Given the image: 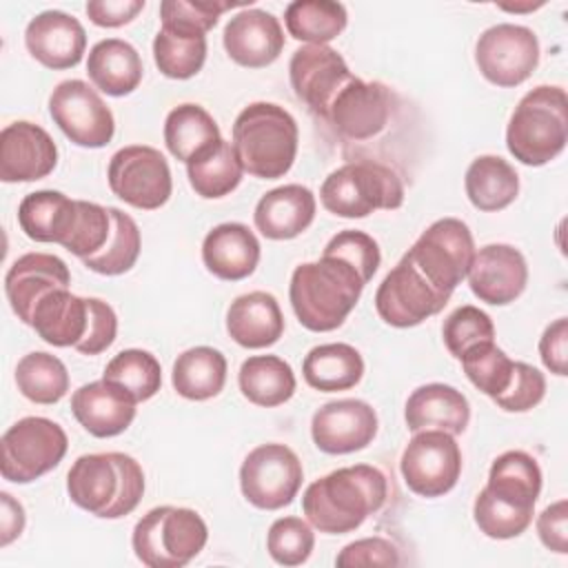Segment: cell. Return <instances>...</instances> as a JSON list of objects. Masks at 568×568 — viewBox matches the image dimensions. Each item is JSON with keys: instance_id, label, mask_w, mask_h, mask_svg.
<instances>
[{"instance_id": "obj_32", "label": "cell", "mask_w": 568, "mask_h": 568, "mask_svg": "<svg viewBox=\"0 0 568 568\" xmlns=\"http://www.w3.org/2000/svg\"><path fill=\"white\" fill-rule=\"evenodd\" d=\"M484 488L499 501L535 513L541 493V468L532 455L524 450H506L493 462Z\"/></svg>"}, {"instance_id": "obj_24", "label": "cell", "mask_w": 568, "mask_h": 568, "mask_svg": "<svg viewBox=\"0 0 568 568\" xmlns=\"http://www.w3.org/2000/svg\"><path fill=\"white\" fill-rule=\"evenodd\" d=\"M69 266L51 253H27L4 275V293L11 311L24 324H31V313L42 295L55 288H69Z\"/></svg>"}, {"instance_id": "obj_3", "label": "cell", "mask_w": 568, "mask_h": 568, "mask_svg": "<svg viewBox=\"0 0 568 568\" xmlns=\"http://www.w3.org/2000/svg\"><path fill=\"white\" fill-rule=\"evenodd\" d=\"M71 501L102 519L133 513L144 495L142 466L126 453L80 455L67 473Z\"/></svg>"}, {"instance_id": "obj_34", "label": "cell", "mask_w": 568, "mask_h": 568, "mask_svg": "<svg viewBox=\"0 0 568 568\" xmlns=\"http://www.w3.org/2000/svg\"><path fill=\"white\" fill-rule=\"evenodd\" d=\"M466 195L477 211L495 213L510 206L519 193V175L499 155H479L470 162L464 178Z\"/></svg>"}, {"instance_id": "obj_40", "label": "cell", "mask_w": 568, "mask_h": 568, "mask_svg": "<svg viewBox=\"0 0 568 568\" xmlns=\"http://www.w3.org/2000/svg\"><path fill=\"white\" fill-rule=\"evenodd\" d=\"M18 390L33 404H55L69 390V371L51 353H27L16 366Z\"/></svg>"}, {"instance_id": "obj_41", "label": "cell", "mask_w": 568, "mask_h": 568, "mask_svg": "<svg viewBox=\"0 0 568 568\" xmlns=\"http://www.w3.org/2000/svg\"><path fill=\"white\" fill-rule=\"evenodd\" d=\"M109 215H111V233L106 244L98 253L84 257L82 264L89 271L100 275H122L138 262L142 237L135 220L129 213L115 206H109Z\"/></svg>"}, {"instance_id": "obj_9", "label": "cell", "mask_w": 568, "mask_h": 568, "mask_svg": "<svg viewBox=\"0 0 568 568\" xmlns=\"http://www.w3.org/2000/svg\"><path fill=\"white\" fill-rule=\"evenodd\" d=\"M0 448L2 477L13 484H31L62 462L69 439L53 419L22 417L4 430Z\"/></svg>"}, {"instance_id": "obj_38", "label": "cell", "mask_w": 568, "mask_h": 568, "mask_svg": "<svg viewBox=\"0 0 568 568\" xmlns=\"http://www.w3.org/2000/svg\"><path fill=\"white\" fill-rule=\"evenodd\" d=\"M242 164L231 142L224 138L186 164L191 189L204 200H217L237 189L242 182Z\"/></svg>"}, {"instance_id": "obj_29", "label": "cell", "mask_w": 568, "mask_h": 568, "mask_svg": "<svg viewBox=\"0 0 568 568\" xmlns=\"http://www.w3.org/2000/svg\"><path fill=\"white\" fill-rule=\"evenodd\" d=\"M226 331L231 339L244 348H266L282 337L284 315L271 293L251 291L231 302Z\"/></svg>"}, {"instance_id": "obj_44", "label": "cell", "mask_w": 568, "mask_h": 568, "mask_svg": "<svg viewBox=\"0 0 568 568\" xmlns=\"http://www.w3.org/2000/svg\"><path fill=\"white\" fill-rule=\"evenodd\" d=\"M470 384L488 397L501 395L513 377L515 362L493 342H479L459 357Z\"/></svg>"}, {"instance_id": "obj_22", "label": "cell", "mask_w": 568, "mask_h": 568, "mask_svg": "<svg viewBox=\"0 0 568 568\" xmlns=\"http://www.w3.org/2000/svg\"><path fill=\"white\" fill-rule=\"evenodd\" d=\"M229 58L246 69L273 64L284 49L280 20L264 9H244L235 13L222 33Z\"/></svg>"}, {"instance_id": "obj_49", "label": "cell", "mask_w": 568, "mask_h": 568, "mask_svg": "<svg viewBox=\"0 0 568 568\" xmlns=\"http://www.w3.org/2000/svg\"><path fill=\"white\" fill-rule=\"evenodd\" d=\"M322 255H335V257L348 262L359 273L364 284H368L373 280V275L377 273L379 262H382L377 242L368 233L355 231V229H346V231H339L337 235H333L328 240V244L324 246Z\"/></svg>"}, {"instance_id": "obj_53", "label": "cell", "mask_w": 568, "mask_h": 568, "mask_svg": "<svg viewBox=\"0 0 568 568\" xmlns=\"http://www.w3.org/2000/svg\"><path fill=\"white\" fill-rule=\"evenodd\" d=\"M399 550L395 544H390L384 537H364L357 541L346 544L339 555L335 557V564L339 568H357V566H397Z\"/></svg>"}, {"instance_id": "obj_55", "label": "cell", "mask_w": 568, "mask_h": 568, "mask_svg": "<svg viewBox=\"0 0 568 568\" xmlns=\"http://www.w3.org/2000/svg\"><path fill=\"white\" fill-rule=\"evenodd\" d=\"M539 357L544 366L564 377L568 375V320L557 317L552 324L546 326L539 339Z\"/></svg>"}, {"instance_id": "obj_13", "label": "cell", "mask_w": 568, "mask_h": 568, "mask_svg": "<svg viewBox=\"0 0 568 568\" xmlns=\"http://www.w3.org/2000/svg\"><path fill=\"white\" fill-rule=\"evenodd\" d=\"M475 64L490 84L519 87L539 64V40L528 27L493 24L475 44Z\"/></svg>"}, {"instance_id": "obj_4", "label": "cell", "mask_w": 568, "mask_h": 568, "mask_svg": "<svg viewBox=\"0 0 568 568\" xmlns=\"http://www.w3.org/2000/svg\"><path fill=\"white\" fill-rule=\"evenodd\" d=\"M297 122L280 104L253 102L233 122V149L242 169L262 180L284 178L297 155Z\"/></svg>"}, {"instance_id": "obj_45", "label": "cell", "mask_w": 568, "mask_h": 568, "mask_svg": "<svg viewBox=\"0 0 568 568\" xmlns=\"http://www.w3.org/2000/svg\"><path fill=\"white\" fill-rule=\"evenodd\" d=\"M233 7V2L215 0H164L160 4V20L162 29L186 36H206V31L217 24V18Z\"/></svg>"}, {"instance_id": "obj_1", "label": "cell", "mask_w": 568, "mask_h": 568, "mask_svg": "<svg viewBox=\"0 0 568 568\" xmlns=\"http://www.w3.org/2000/svg\"><path fill=\"white\" fill-rule=\"evenodd\" d=\"M388 495L386 475L368 464L337 468L302 495V510L313 528L326 535H344L359 528L377 513Z\"/></svg>"}, {"instance_id": "obj_5", "label": "cell", "mask_w": 568, "mask_h": 568, "mask_svg": "<svg viewBox=\"0 0 568 568\" xmlns=\"http://www.w3.org/2000/svg\"><path fill=\"white\" fill-rule=\"evenodd\" d=\"M568 140V100L555 84L530 89L515 106L506 126V146L526 166L555 160Z\"/></svg>"}, {"instance_id": "obj_56", "label": "cell", "mask_w": 568, "mask_h": 568, "mask_svg": "<svg viewBox=\"0 0 568 568\" xmlns=\"http://www.w3.org/2000/svg\"><path fill=\"white\" fill-rule=\"evenodd\" d=\"M144 9V0H89L87 16L93 24L115 29L129 24Z\"/></svg>"}, {"instance_id": "obj_57", "label": "cell", "mask_w": 568, "mask_h": 568, "mask_svg": "<svg viewBox=\"0 0 568 568\" xmlns=\"http://www.w3.org/2000/svg\"><path fill=\"white\" fill-rule=\"evenodd\" d=\"M2 519H0V546L7 548L24 530V508L9 493H0Z\"/></svg>"}, {"instance_id": "obj_15", "label": "cell", "mask_w": 568, "mask_h": 568, "mask_svg": "<svg viewBox=\"0 0 568 568\" xmlns=\"http://www.w3.org/2000/svg\"><path fill=\"white\" fill-rule=\"evenodd\" d=\"M450 297L442 295L430 282L402 255L395 268L382 280L375 293L377 315L395 328H410L437 315Z\"/></svg>"}, {"instance_id": "obj_7", "label": "cell", "mask_w": 568, "mask_h": 568, "mask_svg": "<svg viewBox=\"0 0 568 568\" xmlns=\"http://www.w3.org/2000/svg\"><path fill=\"white\" fill-rule=\"evenodd\" d=\"M322 206L337 217H366L373 211H395L404 204L399 175L379 162H348L324 180Z\"/></svg>"}, {"instance_id": "obj_12", "label": "cell", "mask_w": 568, "mask_h": 568, "mask_svg": "<svg viewBox=\"0 0 568 568\" xmlns=\"http://www.w3.org/2000/svg\"><path fill=\"white\" fill-rule=\"evenodd\" d=\"M109 189L129 206L155 211L173 191V178L164 155L146 144H131L113 153L106 171Z\"/></svg>"}, {"instance_id": "obj_47", "label": "cell", "mask_w": 568, "mask_h": 568, "mask_svg": "<svg viewBox=\"0 0 568 568\" xmlns=\"http://www.w3.org/2000/svg\"><path fill=\"white\" fill-rule=\"evenodd\" d=\"M315 546V535L311 524L302 517H280L271 524L266 535V550L273 561L282 566L304 564Z\"/></svg>"}, {"instance_id": "obj_14", "label": "cell", "mask_w": 568, "mask_h": 568, "mask_svg": "<svg viewBox=\"0 0 568 568\" xmlns=\"http://www.w3.org/2000/svg\"><path fill=\"white\" fill-rule=\"evenodd\" d=\"M49 113L78 146L102 149L115 133L111 109L84 80H64L49 95Z\"/></svg>"}, {"instance_id": "obj_20", "label": "cell", "mask_w": 568, "mask_h": 568, "mask_svg": "<svg viewBox=\"0 0 568 568\" xmlns=\"http://www.w3.org/2000/svg\"><path fill=\"white\" fill-rule=\"evenodd\" d=\"M58 146L53 138L33 122L18 120L0 133V180L36 182L53 173Z\"/></svg>"}, {"instance_id": "obj_11", "label": "cell", "mask_w": 568, "mask_h": 568, "mask_svg": "<svg viewBox=\"0 0 568 568\" xmlns=\"http://www.w3.org/2000/svg\"><path fill=\"white\" fill-rule=\"evenodd\" d=\"M399 470L410 493L428 499L442 497L462 475L459 444L446 430H417L402 453Z\"/></svg>"}, {"instance_id": "obj_30", "label": "cell", "mask_w": 568, "mask_h": 568, "mask_svg": "<svg viewBox=\"0 0 568 568\" xmlns=\"http://www.w3.org/2000/svg\"><path fill=\"white\" fill-rule=\"evenodd\" d=\"M89 80L106 95L122 98L142 82V58L133 44L120 38H106L91 47L87 58Z\"/></svg>"}, {"instance_id": "obj_39", "label": "cell", "mask_w": 568, "mask_h": 568, "mask_svg": "<svg viewBox=\"0 0 568 568\" xmlns=\"http://www.w3.org/2000/svg\"><path fill=\"white\" fill-rule=\"evenodd\" d=\"M284 22L295 40L308 44H326L346 29L348 13L342 2L295 0L286 7Z\"/></svg>"}, {"instance_id": "obj_48", "label": "cell", "mask_w": 568, "mask_h": 568, "mask_svg": "<svg viewBox=\"0 0 568 568\" xmlns=\"http://www.w3.org/2000/svg\"><path fill=\"white\" fill-rule=\"evenodd\" d=\"M442 337H444V346L448 348V353L459 359L464 355V351H468L470 346L479 344V342H493L495 339V324L490 320L488 313H484L481 308L466 304L455 308L442 326Z\"/></svg>"}, {"instance_id": "obj_35", "label": "cell", "mask_w": 568, "mask_h": 568, "mask_svg": "<svg viewBox=\"0 0 568 568\" xmlns=\"http://www.w3.org/2000/svg\"><path fill=\"white\" fill-rule=\"evenodd\" d=\"M220 140L217 122L200 104H180L171 109L164 120V144L169 153L184 164L215 146Z\"/></svg>"}, {"instance_id": "obj_10", "label": "cell", "mask_w": 568, "mask_h": 568, "mask_svg": "<svg viewBox=\"0 0 568 568\" xmlns=\"http://www.w3.org/2000/svg\"><path fill=\"white\" fill-rule=\"evenodd\" d=\"M302 479L304 468L295 450L275 442L253 448L240 466L242 495L260 510L288 506L302 488Z\"/></svg>"}, {"instance_id": "obj_27", "label": "cell", "mask_w": 568, "mask_h": 568, "mask_svg": "<svg viewBox=\"0 0 568 568\" xmlns=\"http://www.w3.org/2000/svg\"><path fill=\"white\" fill-rule=\"evenodd\" d=\"M404 419L413 433L437 428L450 435H462L470 422V404L455 386L433 382L408 395Z\"/></svg>"}, {"instance_id": "obj_8", "label": "cell", "mask_w": 568, "mask_h": 568, "mask_svg": "<svg viewBox=\"0 0 568 568\" xmlns=\"http://www.w3.org/2000/svg\"><path fill=\"white\" fill-rule=\"evenodd\" d=\"M475 255V240L466 222L457 217L435 220L404 253V257L437 288L450 297L466 277Z\"/></svg>"}, {"instance_id": "obj_42", "label": "cell", "mask_w": 568, "mask_h": 568, "mask_svg": "<svg viewBox=\"0 0 568 568\" xmlns=\"http://www.w3.org/2000/svg\"><path fill=\"white\" fill-rule=\"evenodd\" d=\"M153 60L166 78L189 80L197 75L206 60V36H186L160 29L153 38Z\"/></svg>"}, {"instance_id": "obj_36", "label": "cell", "mask_w": 568, "mask_h": 568, "mask_svg": "<svg viewBox=\"0 0 568 568\" xmlns=\"http://www.w3.org/2000/svg\"><path fill=\"white\" fill-rule=\"evenodd\" d=\"M226 357L213 346H193L173 362L171 382L178 395L204 402L222 393L226 384Z\"/></svg>"}, {"instance_id": "obj_18", "label": "cell", "mask_w": 568, "mask_h": 568, "mask_svg": "<svg viewBox=\"0 0 568 568\" xmlns=\"http://www.w3.org/2000/svg\"><path fill=\"white\" fill-rule=\"evenodd\" d=\"M393 95L382 82L351 78L328 106L326 120L348 140H368L377 135L390 118Z\"/></svg>"}, {"instance_id": "obj_33", "label": "cell", "mask_w": 568, "mask_h": 568, "mask_svg": "<svg viewBox=\"0 0 568 568\" xmlns=\"http://www.w3.org/2000/svg\"><path fill=\"white\" fill-rule=\"evenodd\" d=\"M302 375L306 384L320 393L348 390L359 384L364 375V359L351 344H320L306 353Z\"/></svg>"}, {"instance_id": "obj_23", "label": "cell", "mask_w": 568, "mask_h": 568, "mask_svg": "<svg viewBox=\"0 0 568 568\" xmlns=\"http://www.w3.org/2000/svg\"><path fill=\"white\" fill-rule=\"evenodd\" d=\"M135 397L120 384L98 379L80 386L71 395V413L93 437H115L135 419Z\"/></svg>"}, {"instance_id": "obj_46", "label": "cell", "mask_w": 568, "mask_h": 568, "mask_svg": "<svg viewBox=\"0 0 568 568\" xmlns=\"http://www.w3.org/2000/svg\"><path fill=\"white\" fill-rule=\"evenodd\" d=\"M530 510L515 508L506 501L493 497L486 488L479 490L473 504V517L477 528L490 539H513L519 537L532 524Z\"/></svg>"}, {"instance_id": "obj_26", "label": "cell", "mask_w": 568, "mask_h": 568, "mask_svg": "<svg viewBox=\"0 0 568 568\" xmlns=\"http://www.w3.org/2000/svg\"><path fill=\"white\" fill-rule=\"evenodd\" d=\"M202 262L215 277L240 282L257 268L260 242L242 222L217 224L202 242Z\"/></svg>"}, {"instance_id": "obj_21", "label": "cell", "mask_w": 568, "mask_h": 568, "mask_svg": "<svg viewBox=\"0 0 568 568\" xmlns=\"http://www.w3.org/2000/svg\"><path fill=\"white\" fill-rule=\"evenodd\" d=\"M24 44L42 67L62 71L80 64L87 49V33L78 18L49 9L29 20Z\"/></svg>"}, {"instance_id": "obj_37", "label": "cell", "mask_w": 568, "mask_h": 568, "mask_svg": "<svg viewBox=\"0 0 568 568\" xmlns=\"http://www.w3.org/2000/svg\"><path fill=\"white\" fill-rule=\"evenodd\" d=\"M242 395L264 408L288 402L295 393V373L288 362L277 355H253L242 362L237 373Z\"/></svg>"}, {"instance_id": "obj_43", "label": "cell", "mask_w": 568, "mask_h": 568, "mask_svg": "<svg viewBox=\"0 0 568 568\" xmlns=\"http://www.w3.org/2000/svg\"><path fill=\"white\" fill-rule=\"evenodd\" d=\"M102 377L120 384L124 390H129L135 397L138 404L151 399L162 386L160 362L155 359V355L142 348H126L113 355Z\"/></svg>"}, {"instance_id": "obj_25", "label": "cell", "mask_w": 568, "mask_h": 568, "mask_svg": "<svg viewBox=\"0 0 568 568\" xmlns=\"http://www.w3.org/2000/svg\"><path fill=\"white\" fill-rule=\"evenodd\" d=\"M315 195L302 184H284L264 193L255 204V226L266 240H293L315 220Z\"/></svg>"}, {"instance_id": "obj_6", "label": "cell", "mask_w": 568, "mask_h": 568, "mask_svg": "<svg viewBox=\"0 0 568 568\" xmlns=\"http://www.w3.org/2000/svg\"><path fill=\"white\" fill-rule=\"evenodd\" d=\"M206 539L209 528L197 510L158 506L138 519L131 546L149 568H182L204 550Z\"/></svg>"}, {"instance_id": "obj_31", "label": "cell", "mask_w": 568, "mask_h": 568, "mask_svg": "<svg viewBox=\"0 0 568 568\" xmlns=\"http://www.w3.org/2000/svg\"><path fill=\"white\" fill-rule=\"evenodd\" d=\"M87 297L73 295L69 288H55L40 297L31 313L33 331L51 346H75L87 331Z\"/></svg>"}, {"instance_id": "obj_54", "label": "cell", "mask_w": 568, "mask_h": 568, "mask_svg": "<svg viewBox=\"0 0 568 568\" xmlns=\"http://www.w3.org/2000/svg\"><path fill=\"white\" fill-rule=\"evenodd\" d=\"M537 535L541 544L559 555L568 552V501L559 499L546 506L537 517Z\"/></svg>"}, {"instance_id": "obj_28", "label": "cell", "mask_w": 568, "mask_h": 568, "mask_svg": "<svg viewBox=\"0 0 568 568\" xmlns=\"http://www.w3.org/2000/svg\"><path fill=\"white\" fill-rule=\"evenodd\" d=\"M78 213V200L53 189H42L22 197L18 206V224L29 240L64 246L73 235Z\"/></svg>"}, {"instance_id": "obj_16", "label": "cell", "mask_w": 568, "mask_h": 568, "mask_svg": "<svg viewBox=\"0 0 568 568\" xmlns=\"http://www.w3.org/2000/svg\"><path fill=\"white\" fill-rule=\"evenodd\" d=\"M295 95L317 115L326 118L337 91L353 78L346 60L326 44L300 47L288 62Z\"/></svg>"}, {"instance_id": "obj_2", "label": "cell", "mask_w": 568, "mask_h": 568, "mask_svg": "<svg viewBox=\"0 0 568 568\" xmlns=\"http://www.w3.org/2000/svg\"><path fill=\"white\" fill-rule=\"evenodd\" d=\"M364 280L344 260L322 255L295 266L288 300L300 324L313 333H328L344 324L364 291Z\"/></svg>"}, {"instance_id": "obj_50", "label": "cell", "mask_w": 568, "mask_h": 568, "mask_svg": "<svg viewBox=\"0 0 568 568\" xmlns=\"http://www.w3.org/2000/svg\"><path fill=\"white\" fill-rule=\"evenodd\" d=\"M78 209H80L78 224L73 229L71 240L64 244V248L75 257L84 260L98 253L106 244L111 233V215H109V206L104 209L87 200H78Z\"/></svg>"}, {"instance_id": "obj_51", "label": "cell", "mask_w": 568, "mask_h": 568, "mask_svg": "<svg viewBox=\"0 0 568 568\" xmlns=\"http://www.w3.org/2000/svg\"><path fill=\"white\" fill-rule=\"evenodd\" d=\"M546 395V377L541 371L526 362H515L508 388L493 397V402L506 413H526L535 408Z\"/></svg>"}, {"instance_id": "obj_52", "label": "cell", "mask_w": 568, "mask_h": 568, "mask_svg": "<svg viewBox=\"0 0 568 568\" xmlns=\"http://www.w3.org/2000/svg\"><path fill=\"white\" fill-rule=\"evenodd\" d=\"M87 304H89L87 331H84V337L73 348L82 355H100L113 344L118 335V317H115V311L104 300L87 297Z\"/></svg>"}, {"instance_id": "obj_19", "label": "cell", "mask_w": 568, "mask_h": 568, "mask_svg": "<svg viewBox=\"0 0 568 568\" xmlns=\"http://www.w3.org/2000/svg\"><path fill=\"white\" fill-rule=\"evenodd\" d=\"M466 277L479 302L506 306L524 293L528 284V264L521 251L510 244H486L475 251Z\"/></svg>"}, {"instance_id": "obj_17", "label": "cell", "mask_w": 568, "mask_h": 568, "mask_svg": "<svg viewBox=\"0 0 568 568\" xmlns=\"http://www.w3.org/2000/svg\"><path fill=\"white\" fill-rule=\"evenodd\" d=\"M377 435V413L364 399H335L311 419V437L322 453L348 455L366 448Z\"/></svg>"}]
</instances>
